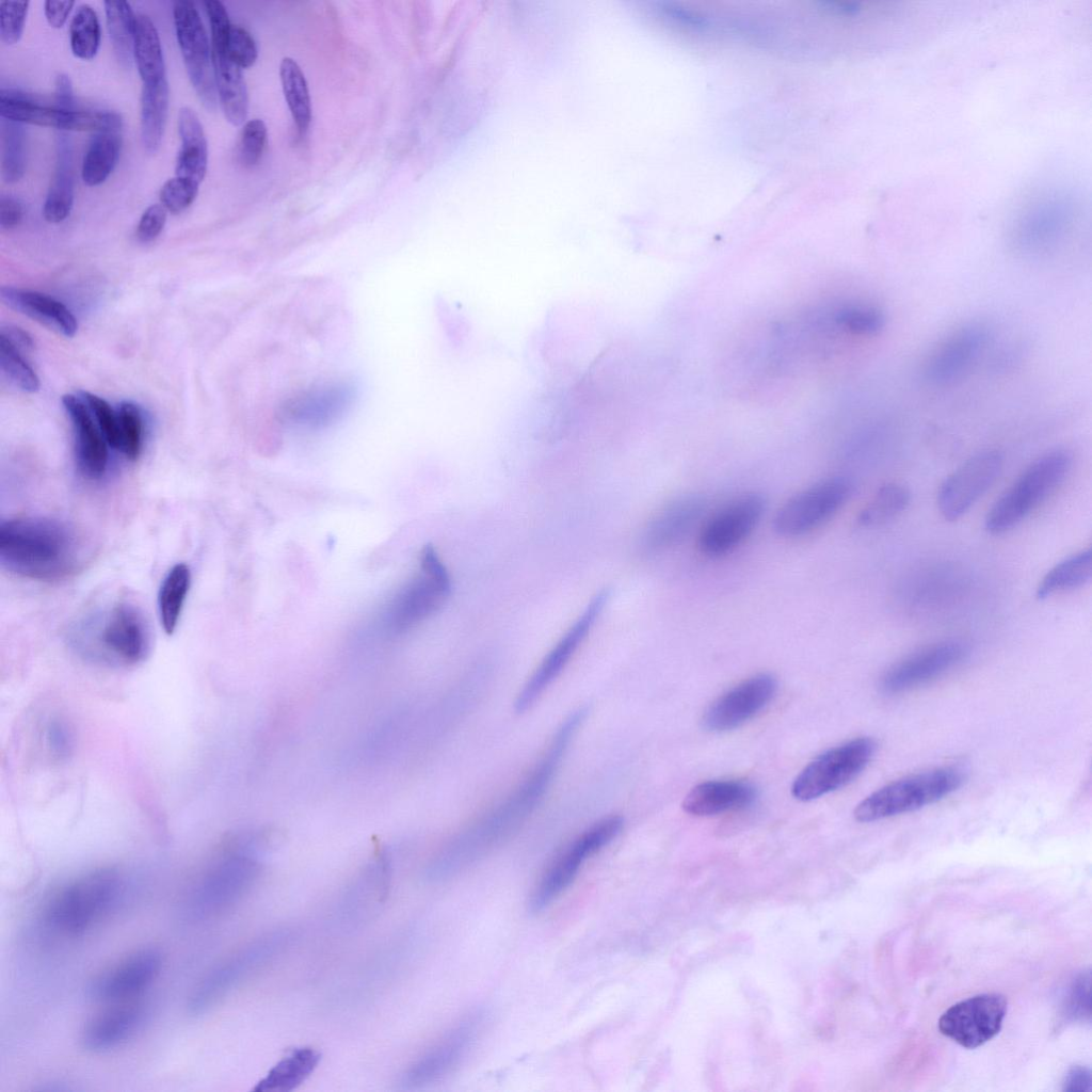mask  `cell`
Returning <instances> with one entry per match:
<instances>
[{"label":"cell","mask_w":1092,"mask_h":1092,"mask_svg":"<svg viewBox=\"0 0 1092 1092\" xmlns=\"http://www.w3.org/2000/svg\"><path fill=\"white\" fill-rule=\"evenodd\" d=\"M585 712L578 708L567 714L520 782L441 846L424 868L427 881L440 883L455 877L517 831L548 790Z\"/></svg>","instance_id":"6da1fadb"},{"label":"cell","mask_w":1092,"mask_h":1092,"mask_svg":"<svg viewBox=\"0 0 1092 1092\" xmlns=\"http://www.w3.org/2000/svg\"><path fill=\"white\" fill-rule=\"evenodd\" d=\"M85 546L66 524L46 517H18L0 526V561L7 571L37 580H58L83 564Z\"/></svg>","instance_id":"7a4b0ae2"},{"label":"cell","mask_w":1092,"mask_h":1092,"mask_svg":"<svg viewBox=\"0 0 1092 1092\" xmlns=\"http://www.w3.org/2000/svg\"><path fill=\"white\" fill-rule=\"evenodd\" d=\"M121 895L122 881L114 871L83 874L51 895L44 908V922L62 935L82 934L110 913Z\"/></svg>","instance_id":"3957f363"},{"label":"cell","mask_w":1092,"mask_h":1092,"mask_svg":"<svg viewBox=\"0 0 1092 1092\" xmlns=\"http://www.w3.org/2000/svg\"><path fill=\"white\" fill-rule=\"evenodd\" d=\"M1073 465L1072 453L1050 450L1031 462L989 510L984 528L1005 533L1022 523L1064 482Z\"/></svg>","instance_id":"277c9868"},{"label":"cell","mask_w":1092,"mask_h":1092,"mask_svg":"<svg viewBox=\"0 0 1092 1092\" xmlns=\"http://www.w3.org/2000/svg\"><path fill=\"white\" fill-rule=\"evenodd\" d=\"M293 931L288 928L267 932L216 964L193 990L188 1008L192 1014H202L218 1005L243 981L266 967L291 943Z\"/></svg>","instance_id":"5b68a950"},{"label":"cell","mask_w":1092,"mask_h":1092,"mask_svg":"<svg viewBox=\"0 0 1092 1092\" xmlns=\"http://www.w3.org/2000/svg\"><path fill=\"white\" fill-rule=\"evenodd\" d=\"M963 782V772L954 767L909 775L866 797L855 807L854 817L860 822H873L914 812L948 797Z\"/></svg>","instance_id":"8992f818"},{"label":"cell","mask_w":1092,"mask_h":1092,"mask_svg":"<svg viewBox=\"0 0 1092 1092\" xmlns=\"http://www.w3.org/2000/svg\"><path fill=\"white\" fill-rule=\"evenodd\" d=\"M451 580L445 564L432 546L421 552L420 574L407 582L390 600L383 615V624L391 633L412 629L446 601Z\"/></svg>","instance_id":"52a82bcc"},{"label":"cell","mask_w":1092,"mask_h":1092,"mask_svg":"<svg viewBox=\"0 0 1092 1092\" xmlns=\"http://www.w3.org/2000/svg\"><path fill=\"white\" fill-rule=\"evenodd\" d=\"M256 849L253 845L228 852L205 873L190 897L194 915L221 913L247 896L261 871Z\"/></svg>","instance_id":"ba28073f"},{"label":"cell","mask_w":1092,"mask_h":1092,"mask_svg":"<svg viewBox=\"0 0 1092 1092\" xmlns=\"http://www.w3.org/2000/svg\"><path fill=\"white\" fill-rule=\"evenodd\" d=\"M488 1014L477 1009L463 1016L435 1043L417 1057L402 1073L401 1086L419 1089L436 1083L453 1073L482 1035Z\"/></svg>","instance_id":"9c48e42d"},{"label":"cell","mask_w":1092,"mask_h":1092,"mask_svg":"<svg viewBox=\"0 0 1092 1092\" xmlns=\"http://www.w3.org/2000/svg\"><path fill=\"white\" fill-rule=\"evenodd\" d=\"M621 816L604 818L575 837L555 858L535 886L530 910L541 912L556 901L573 883L582 866L609 845L622 831Z\"/></svg>","instance_id":"30bf717a"},{"label":"cell","mask_w":1092,"mask_h":1092,"mask_svg":"<svg viewBox=\"0 0 1092 1092\" xmlns=\"http://www.w3.org/2000/svg\"><path fill=\"white\" fill-rule=\"evenodd\" d=\"M876 749L873 739L858 737L825 751L794 778L792 796L806 802L846 786L867 767Z\"/></svg>","instance_id":"8fae6325"},{"label":"cell","mask_w":1092,"mask_h":1092,"mask_svg":"<svg viewBox=\"0 0 1092 1092\" xmlns=\"http://www.w3.org/2000/svg\"><path fill=\"white\" fill-rule=\"evenodd\" d=\"M852 481L845 476L822 479L790 497L776 512L774 530L782 536L807 534L831 519L849 500Z\"/></svg>","instance_id":"7c38bea8"},{"label":"cell","mask_w":1092,"mask_h":1092,"mask_svg":"<svg viewBox=\"0 0 1092 1092\" xmlns=\"http://www.w3.org/2000/svg\"><path fill=\"white\" fill-rule=\"evenodd\" d=\"M608 597L606 590L596 593L579 617L546 654L516 695L514 709L518 713L528 710L566 668L590 633Z\"/></svg>","instance_id":"4fadbf2b"},{"label":"cell","mask_w":1092,"mask_h":1092,"mask_svg":"<svg viewBox=\"0 0 1092 1092\" xmlns=\"http://www.w3.org/2000/svg\"><path fill=\"white\" fill-rule=\"evenodd\" d=\"M766 499L757 492L744 493L708 517L698 533V548L710 558L724 556L741 545L755 530Z\"/></svg>","instance_id":"5bb4252c"},{"label":"cell","mask_w":1092,"mask_h":1092,"mask_svg":"<svg viewBox=\"0 0 1092 1092\" xmlns=\"http://www.w3.org/2000/svg\"><path fill=\"white\" fill-rule=\"evenodd\" d=\"M177 42L190 78L202 103L208 110L216 106V86L208 36L202 18L191 1H177L173 7Z\"/></svg>","instance_id":"9a60e30c"},{"label":"cell","mask_w":1092,"mask_h":1092,"mask_svg":"<svg viewBox=\"0 0 1092 1092\" xmlns=\"http://www.w3.org/2000/svg\"><path fill=\"white\" fill-rule=\"evenodd\" d=\"M1003 459L997 450L971 455L941 484L937 507L947 520H957L967 513L999 477Z\"/></svg>","instance_id":"2e32d148"},{"label":"cell","mask_w":1092,"mask_h":1092,"mask_svg":"<svg viewBox=\"0 0 1092 1092\" xmlns=\"http://www.w3.org/2000/svg\"><path fill=\"white\" fill-rule=\"evenodd\" d=\"M355 386L348 381H332L295 392L277 408L283 423L307 429L326 428L339 420L352 406Z\"/></svg>","instance_id":"e0dca14e"},{"label":"cell","mask_w":1092,"mask_h":1092,"mask_svg":"<svg viewBox=\"0 0 1092 1092\" xmlns=\"http://www.w3.org/2000/svg\"><path fill=\"white\" fill-rule=\"evenodd\" d=\"M1007 1006L1006 997L997 993L969 997L942 1014L938 1029L963 1047L976 1048L999 1032Z\"/></svg>","instance_id":"ac0fdd59"},{"label":"cell","mask_w":1092,"mask_h":1092,"mask_svg":"<svg viewBox=\"0 0 1092 1092\" xmlns=\"http://www.w3.org/2000/svg\"><path fill=\"white\" fill-rule=\"evenodd\" d=\"M162 967V954L152 947L130 952L98 973L87 985V995L100 1002L128 1001L147 989Z\"/></svg>","instance_id":"d6986e66"},{"label":"cell","mask_w":1092,"mask_h":1092,"mask_svg":"<svg viewBox=\"0 0 1092 1092\" xmlns=\"http://www.w3.org/2000/svg\"><path fill=\"white\" fill-rule=\"evenodd\" d=\"M968 652V645L959 640L925 646L890 667L882 676L880 688L895 694L922 686L959 665Z\"/></svg>","instance_id":"ffe728a7"},{"label":"cell","mask_w":1092,"mask_h":1092,"mask_svg":"<svg viewBox=\"0 0 1092 1092\" xmlns=\"http://www.w3.org/2000/svg\"><path fill=\"white\" fill-rule=\"evenodd\" d=\"M990 340V327L979 321L961 325L943 339L928 356L924 376L934 386L961 379L978 359Z\"/></svg>","instance_id":"44dd1931"},{"label":"cell","mask_w":1092,"mask_h":1092,"mask_svg":"<svg viewBox=\"0 0 1092 1092\" xmlns=\"http://www.w3.org/2000/svg\"><path fill=\"white\" fill-rule=\"evenodd\" d=\"M777 681L768 673L753 675L719 696L703 716L711 732H726L753 719L772 701Z\"/></svg>","instance_id":"7402d4cb"},{"label":"cell","mask_w":1092,"mask_h":1092,"mask_svg":"<svg viewBox=\"0 0 1092 1092\" xmlns=\"http://www.w3.org/2000/svg\"><path fill=\"white\" fill-rule=\"evenodd\" d=\"M706 505L705 498L697 494L682 495L671 500L644 527L642 548L655 553L679 544L701 521Z\"/></svg>","instance_id":"603a6c76"},{"label":"cell","mask_w":1092,"mask_h":1092,"mask_svg":"<svg viewBox=\"0 0 1092 1092\" xmlns=\"http://www.w3.org/2000/svg\"><path fill=\"white\" fill-rule=\"evenodd\" d=\"M97 641L105 654L125 664L143 660L148 649V635L141 613L132 606L118 603L102 617Z\"/></svg>","instance_id":"cb8c5ba5"},{"label":"cell","mask_w":1092,"mask_h":1092,"mask_svg":"<svg viewBox=\"0 0 1092 1092\" xmlns=\"http://www.w3.org/2000/svg\"><path fill=\"white\" fill-rule=\"evenodd\" d=\"M145 1017L146 1011L141 1003L115 1002L87 1021L81 1032V1045L92 1053L114 1049L139 1032Z\"/></svg>","instance_id":"d4e9b609"},{"label":"cell","mask_w":1092,"mask_h":1092,"mask_svg":"<svg viewBox=\"0 0 1092 1092\" xmlns=\"http://www.w3.org/2000/svg\"><path fill=\"white\" fill-rule=\"evenodd\" d=\"M62 404L71 421L81 470L89 478H100L105 475L109 462L106 438L94 423L90 408L79 396L64 395Z\"/></svg>","instance_id":"484cf974"},{"label":"cell","mask_w":1092,"mask_h":1092,"mask_svg":"<svg viewBox=\"0 0 1092 1092\" xmlns=\"http://www.w3.org/2000/svg\"><path fill=\"white\" fill-rule=\"evenodd\" d=\"M756 790L740 781H707L694 786L685 797L682 808L693 816H713L748 807Z\"/></svg>","instance_id":"4316f807"},{"label":"cell","mask_w":1092,"mask_h":1092,"mask_svg":"<svg viewBox=\"0 0 1092 1092\" xmlns=\"http://www.w3.org/2000/svg\"><path fill=\"white\" fill-rule=\"evenodd\" d=\"M0 299L7 307L65 337H73L78 330L77 319L70 310L61 302L44 293L14 287H1Z\"/></svg>","instance_id":"83f0119b"},{"label":"cell","mask_w":1092,"mask_h":1092,"mask_svg":"<svg viewBox=\"0 0 1092 1092\" xmlns=\"http://www.w3.org/2000/svg\"><path fill=\"white\" fill-rule=\"evenodd\" d=\"M74 196L73 144L67 134L60 132L55 142L54 173L43 206L44 219L49 223L64 221L71 211Z\"/></svg>","instance_id":"f1b7e54d"},{"label":"cell","mask_w":1092,"mask_h":1092,"mask_svg":"<svg viewBox=\"0 0 1092 1092\" xmlns=\"http://www.w3.org/2000/svg\"><path fill=\"white\" fill-rule=\"evenodd\" d=\"M181 147L176 161V176L197 181L204 179L208 164V146L203 125L196 113L183 107L178 114Z\"/></svg>","instance_id":"f546056e"},{"label":"cell","mask_w":1092,"mask_h":1092,"mask_svg":"<svg viewBox=\"0 0 1092 1092\" xmlns=\"http://www.w3.org/2000/svg\"><path fill=\"white\" fill-rule=\"evenodd\" d=\"M1070 223L1069 214L1059 208H1045L1030 213L1015 229V247L1026 254L1045 251L1065 234Z\"/></svg>","instance_id":"4dcf8cb0"},{"label":"cell","mask_w":1092,"mask_h":1092,"mask_svg":"<svg viewBox=\"0 0 1092 1092\" xmlns=\"http://www.w3.org/2000/svg\"><path fill=\"white\" fill-rule=\"evenodd\" d=\"M389 866L384 857L374 861L350 886L342 898L341 913L352 919L372 911L386 897Z\"/></svg>","instance_id":"1f68e13d"},{"label":"cell","mask_w":1092,"mask_h":1092,"mask_svg":"<svg viewBox=\"0 0 1092 1092\" xmlns=\"http://www.w3.org/2000/svg\"><path fill=\"white\" fill-rule=\"evenodd\" d=\"M216 94L226 119L239 126L247 116L248 96L240 67L226 54L212 52Z\"/></svg>","instance_id":"d6a6232c"},{"label":"cell","mask_w":1092,"mask_h":1092,"mask_svg":"<svg viewBox=\"0 0 1092 1092\" xmlns=\"http://www.w3.org/2000/svg\"><path fill=\"white\" fill-rule=\"evenodd\" d=\"M320 1053L312 1047H299L277 1061L257 1082L258 1092H287L302 1085L320 1062Z\"/></svg>","instance_id":"836d02e7"},{"label":"cell","mask_w":1092,"mask_h":1092,"mask_svg":"<svg viewBox=\"0 0 1092 1092\" xmlns=\"http://www.w3.org/2000/svg\"><path fill=\"white\" fill-rule=\"evenodd\" d=\"M69 112L54 106H44L30 94L19 90L0 91V116L6 119L65 130Z\"/></svg>","instance_id":"e575fe53"},{"label":"cell","mask_w":1092,"mask_h":1092,"mask_svg":"<svg viewBox=\"0 0 1092 1092\" xmlns=\"http://www.w3.org/2000/svg\"><path fill=\"white\" fill-rule=\"evenodd\" d=\"M168 100L166 78L156 83L143 84L141 94V139L148 154H155L160 148L167 118Z\"/></svg>","instance_id":"d590c367"},{"label":"cell","mask_w":1092,"mask_h":1092,"mask_svg":"<svg viewBox=\"0 0 1092 1092\" xmlns=\"http://www.w3.org/2000/svg\"><path fill=\"white\" fill-rule=\"evenodd\" d=\"M133 58L143 84L166 78L159 33L151 19L144 14L136 15Z\"/></svg>","instance_id":"8d00e7d4"},{"label":"cell","mask_w":1092,"mask_h":1092,"mask_svg":"<svg viewBox=\"0 0 1092 1092\" xmlns=\"http://www.w3.org/2000/svg\"><path fill=\"white\" fill-rule=\"evenodd\" d=\"M1092 552H1075L1053 566L1041 579L1035 595L1045 599L1054 594L1083 587L1091 580Z\"/></svg>","instance_id":"74e56055"},{"label":"cell","mask_w":1092,"mask_h":1092,"mask_svg":"<svg viewBox=\"0 0 1092 1092\" xmlns=\"http://www.w3.org/2000/svg\"><path fill=\"white\" fill-rule=\"evenodd\" d=\"M118 132L96 133L84 154L81 175L87 186L102 183L116 165L121 149Z\"/></svg>","instance_id":"f35d334b"},{"label":"cell","mask_w":1092,"mask_h":1092,"mask_svg":"<svg viewBox=\"0 0 1092 1092\" xmlns=\"http://www.w3.org/2000/svg\"><path fill=\"white\" fill-rule=\"evenodd\" d=\"M279 76L293 122L302 134L308 129L311 121V100L305 76L299 64L289 57L282 60Z\"/></svg>","instance_id":"ab89813d"},{"label":"cell","mask_w":1092,"mask_h":1092,"mask_svg":"<svg viewBox=\"0 0 1092 1092\" xmlns=\"http://www.w3.org/2000/svg\"><path fill=\"white\" fill-rule=\"evenodd\" d=\"M911 501L906 486L896 482L882 485L861 510L857 524L861 527H878L901 514Z\"/></svg>","instance_id":"60d3db41"},{"label":"cell","mask_w":1092,"mask_h":1092,"mask_svg":"<svg viewBox=\"0 0 1092 1092\" xmlns=\"http://www.w3.org/2000/svg\"><path fill=\"white\" fill-rule=\"evenodd\" d=\"M191 584V572L184 563L172 567L164 578L158 596L160 621L167 635L177 627Z\"/></svg>","instance_id":"b9f144b4"},{"label":"cell","mask_w":1092,"mask_h":1092,"mask_svg":"<svg viewBox=\"0 0 1092 1092\" xmlns=\"http://www.w3.org/2000/svg\"><path fill=\"white\" fill-rule=\"evenodd\" d=\"M105 10L116 59L123 67L130 68L133 59L136 15L126 1H106Z\"/></svg>","instance_id":"7bdbcfd3"},{"label":"cell","mask_w":1092,"mask_h":1092,"mask_svg":"<svg viewBox=\"0 0 1092 1092\" xmlns=\"http://www.w3.org/2000/svg\"><path fill=\"white\" fill-rule=\"evenodd\" d=\"M1 176L5 182L18 181L25 173L27 133L22 124L1 117Z\"/></svg>","instance_id":"ee69618b"},{"label":"cell","mask_w":1092,"mask_h":1092,"mask_svg":"<svg viewBox=\"0 0 1092 1092\" xmlns=\"http://www.w3.org/2000/svg\"><path fill=\"white\" fill-rule=\"evenodd\" d=\"M100 23L94 9L82 4L76 11L69 27L70 48L82 60L93 59L100 45Z\"/></svg>","instance_id":"f6af8a7d"},{"label":"cell","mask_w":1092,"mask_h":1092,"mask_svg":"<svg viewBox=\"0 0 1092 1092\" xmlns=\"http://www.w3.org/2000/svg\"><path fill=\"white\" fill-rule=\"evenodd\" d=\"M0 368L2 374L18 389L36 392L39 379L22 354L0 337Z\"/></svg>","instance_id":"bcb514c9"},{"label":"cell","mask_w":1092,"mask_h":1092,"mask_svg":"<svg viewBox=\"0 0 1092 1092\" xmlns=\"http://www.w3.org/2000/svg\"><path fill=\"white\" fill-rule=\"evenodd\" d=\"M119 422V451L131 461L139 457L143 443V421L139 407L128 401L119 404L117 410Z\"/></svg>","instance_id":"7dc6e473"},{"label":"cell","mask_w":1092,"mask_h":1092,"mask_svg":"<svg viewBox=\"0 0 1092 1092\" xmlns=\"http://www.w3.org/2000/svg\"><path fill=\"white\" fill-rule=\"evenodd\" d=\"M122 124V116L113 111L74 110L69 113L65 130L118 132Z\"/></svg>","instance_id":"c3c4849f"},{"label":"cell","mask_w":1092,"mask_h":1092,"mask_svg":"<svg viewBox=\"0 0 1092 1092\" xmlns=\"http://www.w3.org/2000/svg\"><path fill=\"white\" fill-rule=\"evenodd\" d=\"M78 396L94 413L97 423L99 425V430L101 431L108 445H110L114 449L119 450L121 436L117 412H114L106 400L89 391L79 390Z\"/></svg>","instance_id":"681fc988"},{"label":"cell","mask_w":1092,"mask_h":1092,"mask_svg":"<svg viewBox=\"0 0 1092 1092\" xmlns=\"http://www.w3.org/2000/svg\"><path fill=\"white\" fill-rule=\"evenodd\" d=\"M198 182L186 177L176 176L168 179L160 190L161 205L171 213L177 214L187 209L196 198Z\"/></svg>","instance_id":"f907efd6"},{"label":"cell","mask_w":1092,"mask_h":1092,"mask_svg":"<svg viewBox=\"0 0 1092 1092\" xmlns=\"http://www.w3.org/2000/svg\"><path fill=\"white\" fill-rule=\"evenodd\" d=\"M267 142V126L262 119L253 118L243 125L239 142V160L244 166H254L262 156Z\"/></svg>","instance_id":"816d5d0a"},{"label":"cell","mask_w":1092,"mask_h":1092,"mask_svg":"<svg viewBox=\"0 0 1092 1092\" xmlns=\"http://www.w3.org/2000/svg\"><path fill=\"white\" fill-rule=\"evenodd\" d=\"M28 1H2L0 5V37L5 45L17 43L23 32Z\"/></svg>","instance_id":"f5cc1de1"},{"label":"cell","mask_w":1092,"mask_h":1092,"mask_svg":"<svg viewBox=\"0 0 1092 1092\" xmlns=\"http://www.w3.org/2000/svg\"><path fill=\"white\" fill-rule=\"evenodd\" d=\"M226 55L241 69L251 67L256 62L258 55L256 43L243 27L231 26Z\"/></svg>","instance_id":"db71d44e"},{"label":"cell","mask_w":1092,"mask_h":1092,"mask_svg":"<svg viewBox=\"0 0 1092 1092\" xmlns=\"http://www.w3.org/2000/svg\"><path fill=\"white\" fill-rule=\"evenodd\" d=\"M205 6L211 29L212 52L226 54V47L232 26L226 7L219 0L206 1Z\"/></svg>","instance_id":"11a10c76"},{"label":"cell","mask_w":1092,"mask_h":1092,"mask_svg":"<svg viewBox=\"0 0 1092 1092\" xmlns=\"http://www.w3.org/2000/svg\"><path fill=\"white\" fill-rule=\"evenodd\" d=\"M166 222V209L159 204L149 206L142 214L136 237L141 242H149L156 239L162 231Z\"/></svg>","instance_id":"9f6ffc18"},{"label":"cell","mask_w":1092,"mask_h":1092,"mask_svg":"<svg viewBox=\"0 0 1092 1092\" xmlns=\"http://www.w3.org/2000/svg\"><path fill=\"white\" fill-rule=\"evenodd\" d=\"M1090 974L1081 976L1072 991L1070 1012L1072 1016H1085L1090 1012Z\"/></svg>","instance_id":"6f0895ef"},{"label":"cell","mask_w":1092,"mask_h":1092,"mask_svg":"<svg viewBox=\"0 0 1092 1092\" xmlns=\"http://www.w3.org/2000/svg\"><path fill=\"white\" fill-rule=\"evenodd\" d=\"M23 208L21 204L11 197L2 196L0 199V226L3 229L16 227L22 220Z\"/></svg>","instance_id":"680465c9"},{"label":"cell","mask_w":1092,"mask_h":1092,"mask_svg":"<svg viewBox=\"0 0 1092 1092\" xmlns=\"http://www.w3.org/2000/svg\"><path fill=\"white\" fill-rule=\"evenodd\" d=\"M0 337L5 339L21 354L31 352L34 349V340L32 336L21 327L14 325L3 326L0 332Z\"/></svg>","instance_id":"91938a15"},{"label":"cell","mask_w":1092,"mask_h":1092,"mask_svg":"<svg viewBox=\"0 0 1092 1092\" xmlns=\"http://www.w3.org/2000/svg\"><path fill=\"white\" fill-rule=\"evenodd\" d=\"M54 107L63 111H74V92L70 78L60 74L55 79Z\"/></svg>","instance_id":"94428289"},{"label":"cell","mask_w":1092,"mask_h":1092,"mask_svg":"<svg viewBox=\"0 0 1092 1092\" xmlns=\"http://www.w3.org/2000/svg\"><path fill=\"white\" fill-rule=\"evenodd\" d=\"M74 4V1H45L44 11L49 25L53 28L63 27Z\"/></svg>","instance_id":"6125c7cd"},{"label":"cell","mask_w":1092,"mask_h":1092,"mask_svg":"<svg viewBox=\"0 0 1092 1092\" xmlns=\"http://www.w3.org/2000/svg\"><path fill=\"white\" fill-rule=\"evenodd\" d=\"M1065 1091H1090L1091 1090V1072L1089 1069L1083 1066H1074L1071 1069L1065 1077L1064 1081Z\"/></svg>","instance_id":"be15d7a7"}]
</instances>
